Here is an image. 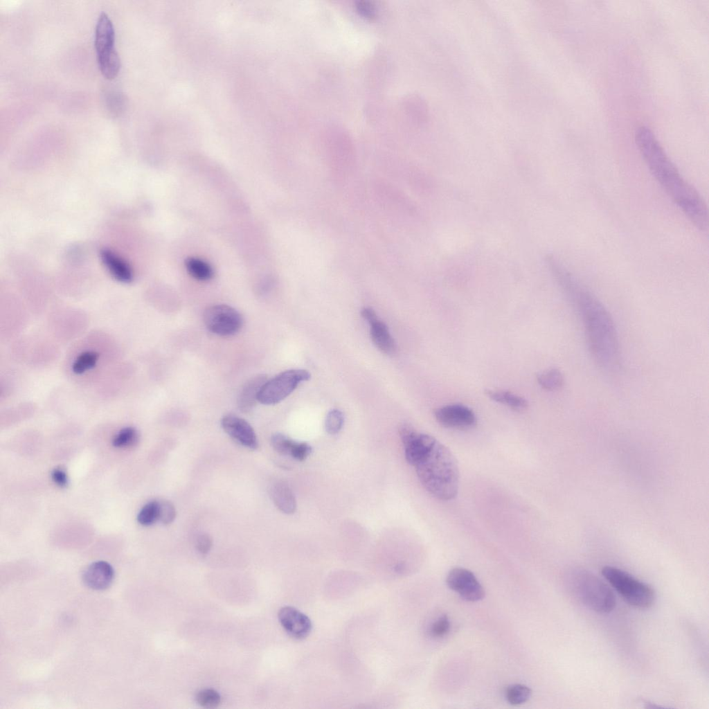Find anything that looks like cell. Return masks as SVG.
I'll return each instance as SVG.
<instances>
[{"instance_id": "cell-29", "label": "cell", "mask_w": 709, "mask_h": 709, "mask_svg": "<svg viewBox=\"0 0 709 709\" xmlns=\"http://www.w3.org/2000/svg\"><path fill=\"white\" fill-rule=\"evenodd\" d=\"M450 628V620L447 615L443 614L432 622L429 632L433 638H440L446 636L449 633Z\"/></svg>"}, {"instance_id": "cell-24", "label": "cell", "mask_w": 709, "mask_h": 709, "mask_svg": "<svg viewBox=\"0 0 709 709\" xmlns=\"http://www.w3.org/2000/svg\"><path fill=\"white\" fill-rule=\"evenodd\" d=\"M159 520V501H152L146 503L139 511L137 516L138 522L144 526L152 525Z\"/></svg>"}, {"instance_id": "cell-13", "label": "cell", "mask_w": 709, "mask_h": 709, "mask_svg": "<svg viewBox=\"0 0 709 709\" xmlns=\"http://www.w3.org/2000/svg\"><path fill=\"white\" fill-rule=\"evenodd\" d=\"M114 578L113 567L105 561L91 563L84 569L82 574L85 585L94 590H104L108 588Z\"/></svg>"}, {"instance_id": "cell-10", "label": "cell", "mask_w": 709, "mask_h": 709, "mask_svg": "<svg viewBox=\"0 0 709 709\" xmlns=\"http://www.w3.org/2000/svg\"><path fill=\"white\" fill-rule=\"evenodd\" d=\"M278 617L285 631L295 639H303L311 632L312 625L310 619L293 607H282Z\"/></svg>"}, {"instance_id": "cell-21", "label": "cell", "mask_w": 709, "mask_h": 709, "mask_svg": "<svg viewBox=\"0 0 709 709\" xmlns=\"http://www.w3.org/2000/svg\"><path fill=\"white\" fill-rule=\"evenodd\" d=\"M185 264L188 273L198 280H208L213 276L212 267L201 259L188 258L186 260Z\"/></svg>"}, {"instance_id": "cell-18", "label": "cell", "mask_w": 709, "mask_h": 709, "mask_svg": "<svg viewBox=\"0 0 709 709\" xmlns=\"http://www.w3.org/2000/svg\"><path fill=\"white\" fill-rule=\"evenodd\" d=\"M100 354L96 349L85 348L73 358L71 371L74 375L83 376L96 368L100 361Z\"/></svg>"}, {"instance_id": "cell-1", "label": "cell", "mask_w": 709, "mask_h": 709, "mask_svg": "<svg viewBox=\"0 0 709 709\" xmlns=\"http://www.w3.org/2000/svg\"><path fill=\"white\" fill-rule=\"evenodd\" d=\"M548 264L579 316L588 350L594 362L607 373H618L621 366V350L611 315L598 297L557 259L550 256Z\"/></svg>"}, {"instance_id": "cell-34", "label": "cell", "mask_w": 709, "mask_h": 709, "mask_svg": "<svg viewBox=\"0 0 709 709\" xmlns=\"http://www.w3.org/2000/svg\"><path fill=\"white\" fill-rule=\"evenodd\" d=\"M107 101L108 106L110 107V109H114V111H116V110L118 111L119 109H120L123 105V96L121 97V96L118 93H113L110 95L107 99Z\"/></svg>"}, {"instance_id": "cell-11", "label": "cell", "mask_w": 709, "mask_h": 709, "mask_svg": "<svg viewBox=\"0 0 709 709\" xmlns=\"http://www.w3.org/2000/svg\"><path fill=\"white\" fill-rule=\"evenodd\" d=\"M361 314L370 325V337L376 347L384 354H394L397 350L396 343L385 323L377 318L375 311L370 307L364 308Z\"/></svg>"}, {"instance_id": "cell-5", "label": "cell", "mask_w": 709, "mask_h": 709, "mask_svg": "<svg viewBox=\"0 0 709 709\" xmlns=\"http://www.w3.org/2000/svg\"><path fill=\"white\" fill-rule=\"evenodd\" d=\"M602 575L621 598L638 609H649L654 603V590L647 583L616 567L606 566Z\"/></svg>"}, {"instance_id": "cell-3", "label": "cell", "mask_w": 709, "mask_h": 709, "mask_svg": "<svg viewBox=\"0 0 709 709\" xmlns=\"http://www.w3.org/2000/svg\"><path fill=\"white\" fill-rule=\"evenodd\" d=\"M637 147L651 174L698 228L708 227L707 206L697 190L681 176L653 132L640 126L635 132Z\"/></svg>"}, {"instance_id": "cell-28", "label": "cell", "mask_w": 709, "mask_h": 709, "mask_svg": "<svg viewBox=\"0 0 709 709\" xmlns=\"http://www.w3.org/2000/svg\"><path fill=\"white\" fill-rule=\"evenodd\" d=\"M295 441L282 433H275L271 436V444L273 449L281 455L290 454Z\"/></svg>"}, {"instance_id": "cell-8", "label": "cell", "mask_w": 709, "mask_h": 709, "mask_svg": "<svg viewBox=\"0 0 709 709\" xmlns=\"http://www.w3.org/2000/svg\"><path fill=\"white\" fill-rule=\"evenodd\" d=\"M446 582L449 589L469 602H477L485 595L483 587L468 569L456 567L448 573Z\"/></svg>"}, {"instance_id": "cell-33", "label": "cell", "mask_w": 709, "mask_h": 709, "mask_svg": "<svg viewBox=\"0 0 709 709\" xmlns=\"http://www.w3.org/2000/svg\"><path fill=\"white\" fill-rule=\"evenodd\" d=\"M51 478L59 487H64L68 485L67 474L62 469H54L51 472Z\"/></svg>"}, {"instance_id": "cell-15", "label": "cell", "mask_w": 709, "mask_h": 709, "mask_svg": "<svg viewBox=\"0 0 709 709\" xmlns=\"http://www.w3.org/2000/svg\"><path fill=\"white\" fill-rule=\"evenodd\" d=\"M269 494L275 505L282 512L291 514L296 511V501L287 483L282 481L274 482L269 488Z\"/></svg>"}, {"instance_id": "cell-25", "label": "cell", "mask_w": 709, "mask_h": 709, "mask_svg": "<svg viewBox=\"0 0 709 709\" xmlns=\"http://www.w3.org/2000/svg\"><path fill=\"white\" fill-rule=\"evenodd\" d=\"M138 434L132 427L121 429L114 437L112 445L117 448L127 447L134 445L138 441Z\"/></svg>"}, {"instance_id": "cell-30", "label": "cell", "mask_w": 709, "mask_h": 709, "mask_svg": "<svg viewBox=\"0 0 709 709\" xmlns=\"http://www.w3.org/2000/svg\"><path fill=\"white\" fill-rule=\"evenodd\" d=\"M159 503V520L163 524L168 525L173 522L176 517V509L169 501L161 500Z\"/></svg>"}, {"instance_id": "cell-2", "label": "cell", "mask_w": 709, "mask_h": 709, "mask_svg": "<svg viewBox=\"0 0 709 709\" xmlns=\"http://www.w3.org/2000/svg\"><path fill=\"white\" fill-rule=\"evenodd\" d=\"M407 462L415 467L424 488L442 501L454 499L458 492V462L448 447L434 437L418 433L409 424L400 427Z\"/></svg>"}, {"instance_id": "cell-26", "label": "cell", "mask_w": 709, "mask_h": 709, "mask_svg": "<svg viewBox=\"0 0 709 709\" xmlns=\"http://www.w3.org/2000/svg\"><path fill=\"white\" fill-rule=\"evenodd\" d=\"M195 699L200 706L206 708H216L221 702L220 694L212 688L201 690L196 694Z\"/></svg>"}, {"instance_id": "cell-12", "label": "cell", "mask_w": 709, "mask_h": 709, "mask_svg": "<svg viewBox=\"0 0 709 709\" xmlns=\"http://www.w3.org/2000/svg\"><path fill=\"white\" fill-rule=\"evenodd\" d=\"M221 424L224 431L244 447L255 449L258 447L256 434L250 424L242 418L228 414L224 415Z\"/></svg>"}, {"instance_id": "cell-23", "label": "cell", "mask_w": 709, "mask_h": 709, "mask_svg": "<svg viewBox=\"0 0 709 709\" xmlns=\"http://www.w3.org/2000/svg\"><path fill=\"white\" fill-rule=\"evenodd\" d=\"M531 694V689L521 683L509 685L504 692L505 699L513 706H518L526 703L530 698Z\"/></svg>"}, {"instance_id": "cell-6", "label": "cell", "mask_w": 709, "mask_h": 709, "mask_svg": "<svg viewBox=\"0 0 709 709\" xmlns=\"http://www.w3.org/2000/svg\"><path fill=\"white\" fill-rule=\"evenodd\" d=\"M309 378L310 374L305 370L283 371L264 383L260 391L258 402L265 405L278 404L289 395L299 384Z\"/></svg>"}, {"instance_id": "cell-7", "label": "cell", "mask_w": 709, "mask_h": 709, "mask_svg": "<svg viewBox=\"0 0 709 709\" xmlns=\"http://www.w3.org/2000/svg\"><path fill=\"white\" fill-rule=\"evenodd\" d=\"M204 321L210 332L220 336L235 334L243 323L241 314L235 308L224 304L207 307L204 313Z\"/></svg>"}, {"instance_id": "cell-14", "label": "cell", "mask_w": 709, "mask_h": 709, "mask_svg": "<svg viewBox=\"0 0 709 709\" xmlns=\"http://www.w3.org/2000/svg\"><path fill=\"white\" fill-rule=\"evenodd\" d=\"M267 381L266 375L259 374L245 382L237 397V406L242 412L248 413L253 409L258 402L260 391Z\"/></svg>"}, {"instance_id": "cell-19", "label": "cell", "mask_w": 709, "mask_h": 709, "mask_svg": "<svg viewBox=\"0 0 709 709\" xmlns=\"http://www.w3.org/2000/svg\"><path fill=\"white\" fill-rule=\"evenodd\" d=\"M99 69L102 75L108 79L115 78L120 68V60L115 47L97 53Z\"/></svg>"}, {"instance_id": "cell-9", "label": "cell", "mask_w": 709, "mask_h": 709, "mask_svg": "<svg viewBox=\"0 0 709 709\" xmlns=\"http://www.w3.org/2000/svg\"><path fill=\"white\" fill-rule=\"evenodd\" d=\"M437 422L449 429L467 430L475 427L477 422L474 412L468 406L459 404H448L434 411Z\"/></svg>"}, {"instance_id": "cell-4", "label": "cell", "mask_w": 709, "mask_h": 709, "mask_svg": "<svg viewBox=\"0 0 709 709\" xmlns=\"http://www.w3.org/2000/svg\"><path fill=\"white\" fill-rule=\"evenodd\" d=\"M572 594L588 609L599 613H609L616 604L613 591L603 580L593 573L576 568L567 575Z\"/></svg>"}, {"instance_id": "cell-20", "label": "cell", "mask_w": 709, "mask_h": 709, "mask_svg": "<svg viewBox=\"0 0 709 709\" xmlns=\"http://www.w3.org/2000/svg\"><path fill=\"white\" fill-rule=\"evenodd\" d=\"M485 394L492 400L502 404L515 411H523L528 407L527 400L521 396L503 390H487Z\"/></svg>"}, {"instance_id": "cell-32", "label": "cell", "mask_w": 709, "mask_h": 709, "mask_svg": "<svg viewBox=\"0 0 709 709\" xmlns=\"http://www.w3.org/2000/svg\"><path fill=\"white\" fill-rule=\"evenodd\" d=\"M212 545V538L208 534L203 532L197 535L195 540V546L201 554H207L211 549Z\"/></svg>"}, {"instance_id": "cell-16", "label": "cell", "mask_w": 709, "mask_h": 709, "mask_svg": "<svg viewBox=\"0 0 709 709\" xmlns=\"http://www.w3.org/2000/svg\"><path fill=\"white\" fill-rule=\"evenodd\" d=\"M115 31L109 16L102 12L95 30V48L97 53L114 48Z\"/></svg>"}, {"instance_id": "cell-27", "label": "cell", "mask_w": 709, "mask_h": 709, "mask_svg": "<svg viewBox=\"0 0 709 709\" xmlns=\"http://www.w3.org/2000/svg\"><path fill=\"white\" fill-rule=\"evenodd\" d=\"M344 422L343 415L338 409H332L328 412L325 422L326 431L330 434H336L341 429Z\"/></svg>"}, {"instance_id": "cell-31", "label": "cell", "mask_w": 709, "mask_h": 709, "mask_svg": "<svg viewBox=\"0 0 709 709\" xmlns=\"http://www.w3.org/2000/svg\"><path fill=\"white\" fill-rule=\"evenodd\" d=\"M312 447L306 442H295L289 456L298 461H303L311 454Z\"/></svg>"}, {"instance_id": "cell-17", "label": "cell", "mask_w": 709, "mask_h": 709, "mask_svg": "<svg viewBox=\"0 0 709 709\" xmlns=\"http://www.w3.org/2000/svg\"><path fill=\"white\" fill-rule=\"evenodd\" d=\"M103 264L117 280L129 283L133 280V273L128 264L114 252L104 249L100 253Z\"/></svg>"}, {"instance_id": "cell-22", "label": "cell", "mask_w": 709, "mask_h": 709, "mask_svg": "<svg viewBox=\"0 0 709 709\" xmlns=\"http://www.w3.org/2000/svg\"><path fill=\"white\" fill-rule=\"evenodd\" d=\"M537 382L542 388L549 391H555L563 386L564 379L559 370L550 368L539 374Z\"/></svg>"}]
</instances>
